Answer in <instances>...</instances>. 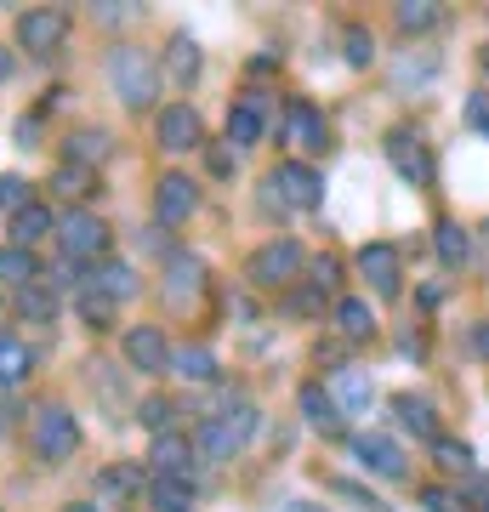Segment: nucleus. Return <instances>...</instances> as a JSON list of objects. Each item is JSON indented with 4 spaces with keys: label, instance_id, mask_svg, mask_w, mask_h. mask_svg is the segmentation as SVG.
Wrapping results in <instances>:
<instances>
[{
    "label": "nucleus",
    "instance_id": "7ed1b4c3",
    "mask_svg": "<svg viewBox=\"0 0 489 512\" xmlns=\"http://www.w3.org/2000/svg\"><path fill=\"white\" fill-rule=\"evenodd\" d=\"M57 245L69 262H103L109 256V222L91 217V211H69L57 222Z\"/></svg>",
    "mask_w": 489,
    "mask_h": 512
},
{
    "label": "nucleus",
    "instance_id": "0eeeda50",
    "mask_svg": "<svg viewBox=\"0 0 489 512\" xmlns=\"http://www.w3.org/2000/svg\"><path fill=\"white\" fill-rule=\"evenodd\" d=\"M194 211H200V183L182 177V171L160 177V188H154V217H160L165 228H177V222H188Z\"/></svg>",
    "mask_w": 489,
    "mask_h": 512
},
{
    "label": "nucleus",
    "instance_id": "f8f14e48",
    "mask_svg": "<svg viewBox=\"0 0 489 512\" xmlns=\"http://www.w3.org/2000/svg\"><path fill=\"white\" fill-rule=\"evenodd\" d=\"M126 359H131V370H143V376H160V370H171V348H165V336H160L154 325L126 330Z\"/></svg>",
    "mask_w": 489,
    "mask_h": 512
},
{
    "label": "nucleus",
    "instance_id": "4468645a",
    "mask_svg": "<svg viewBox=\"0 0 489 512\" xmlns=\"http://www.w3.org/2000/svg\"><path fill=\"white\" fill-rule=\"evenodd\" d=\"M302 416H308V427L313 433H325V439H336V433H342V404H336V393H325V387L319 382H308L302 387Z\"/></svg>",
    "mask_w": 489,
    "mask_h": 512
},
{
    "label": "nucleus",
    "instance_id": "423d86ee",
    "mask_svg": "<svg viewBox=\"0 0 489 512\" xmlns=\"http://www.w3.org/2000/svg\"><path fill=\"white\" fill-rule=\"evenodd\" d=\"M387 160L399 165V177H404V183H416V188L433 183V154H427V143H421V137H416L410 126L387 131Z\"/></svg>",
    "mask_w": 489,
    "mask_h": 512
},
{
    "label": "nucleus",
    "instance_id": "f03ea898",
    "mask_svg": "<svg viewBox=\"0 0 489 512\" xmlns=\"http://www.w3.org/2000/svg\"><path fill=\"white\" fill-rule=\"evenodd\" d=\"M302 274H308V251H302L296 239H268V245L245 262V279L262 285V291H279V285H290V279H302Z\"/></svg>",
    "mask_w": 489,
    "mask_h": 512
},
{
    "label": "nucleus",
    "instance_id": "c85d7f7f",
    "mask_svg": "<svg viewBox=\"0 0 489 512\" xmlns=\"http://www.w3.org/2000/svg\"><path fill=\"white\" fill-rule=\"evenodd\" d=\"M52 188L63 194V200H86L91 188H97V171H86V165H57V177H52Z\"/></svg>",
    "mask_w": 489,
    "mask_h": 512
},
{
    "label": "nucleus",
    "instance_id": "a18cd8bd",
    "mask_svg": "<svg viewBox=\"0 0 489 512\" xmlns=\"http://www.w3.org/2000/svg\"><path fill=\"white\" fill-rule=\"evenodd\" d=\"M12 427V399H0V433Z\"/></svg>",
    "mask_w": 489,
    "mask_h": 512
},
{
    "label": "nucleus",
    "instance_id": "412c9836",
    "mask_svg": "<svg viewBox=\"0 0 489 512\" xmlns=\"http://www.w3.org/2000/svg\"><path fill=\"white\" fill-rule=\"evenodd\" d=\"M188 456H194V444L182 439V433H160L148 461H154V473H188Z\"/></svg>",
    "mask_w": 489,
    "mask_h": 512
},
{
    "label": "nucleus",
    "instance_id": "5701e85b",
    "mask_svg": "<svg viewBox=\"0 0 489 512\" xmlns=\"http://www.w3.org/2000/svg\"><path fill=\"white\" fill-rule=\"evenodd\" d=\"M18 313L29 319V325H52V319H57V291H52V285H23V291H18Z\"/></svg>",
    "mask_w": 489,
    "mask_h": 512
},
{
    "label": "nucleus",
    "instance_id": "c9c22d12",
    "mask_svg": "<svg viewBox=\"0 0 489 512\" xmlns=\"http://www.w3.org/2000/svg\"><path fill=\"white\" fill-rule=\"evenodd\" d=\"M0 211H12V217L29 211V183L23 177H0Z\"/></svg>",
    "mask_w": 489,
    "mask_h": 512
},
{
    "label": "nucleus",
    "instance_id": "f704fd0d",
    "mask_svg": "<svg viewBox=\"0 0 489 512\" xmlns=\"http://www.w3.org/2000/svg\"><path fill=\"white\" fill-rule=\"evenodd\" d=\"M336 404H370V382L359 370H336Z\"/></svg>",
    "mask_w": 489,
    "mask_h": 512
},
{
    "label": "nucleus",
    "instance_id": "cd10ccee",
    "mask_svg": "<svg viewBox=\"0 0 489 512\" xmlns=\"http://www.w3.org/2000/svg\"><path fill=\"white\" fill-rule=\"evenodd\" d=\"M171 365H177L182 382H211V376H217V353L211 348H182V353H171Z\"/></svg>",
    "mask_w": 489,
    "mask_h": 512
},
{
    "label": "nucleus",
    "instance_id": "6ab92c4d",
    "mask_svg": "<svg viewBox=\"0 0 489 512\" xmlns=\"http://www.w3.org/2000/svg\"><path fill=\"white\" fill-rule=\"evenodd\" d=\"M330 325H336L342 342H364V336L376 330V313H370V302H359V296H342L336 313H330Z\"/></svg>",
    "mask_w": 489,
    "mask_h": 512
},
{
    "label": "nucleus",
    "instance_id": "6e6552de",
    "mask_svg": "<svg viewBox=\"0 0 489 512\" xmlns=\"http://www.w3.org/2000/svg\"><path fill=\"white\" fill-rule=\"evenodd\" d=\"M63 35H69V18H63L57 6H29V12H18V46L23 52H52V46H63Z\"/></svg>",
    "mask_w": 489,
    "mask_h": 512
},
{
    "label": "nucleus",
    "instance_id": "8fccbe9b",
    "mask_svg": "<svg viewBox=\"0 0 489 512\" xmlns=\"http://www.w3.org/2000/svg\"><path fill=\"white\" fill-rule=\"evenodd\" d=\"M484 69H489V46H484Z\"/></svg>",
    "mask_w": 489,
    "mask_h": 512
},
{
    "label": "nucleus",
    "instance_id": "09e8293b",
    "mask_svg": "<svg viewBox=\"0 0 489 512\" xmlns=\"http://www.w3.org/2000/svg\"><path fill=\"white\" fill-rule=\"evenodd\" d=\"M63 512H97V507H91V501H69Z\"/></svg>",
    "mask_w": 489,
    "mask_h": 512
},
{
    "label": "nucleus",
    "instance_id": "7c9ffc66",
    "mask_svg": "<svg viewBox=\"0 0 489 512\" xmlns=\"http://www.w3.org/2000/svg\"><path fill=\"white\" fill-rule=\"evenodd\" d=\"M171 74H177L182 86H188V80L200 74V46H194L188 35H177V40H171Z\"/></svg>",
    "mask_w": 489,
    "mask_h": 512
},
{
    "label": "nucleus",
    "instance_id": "4c0bfd02",
    "mask_svg": "<svg viewBox=\"0 0 489 512\" xmlns=\"http://www.w3.org/2000/svg\"><path fill=\"white\" fill-rule=\"evenodd\" d=\"M370 57H376V40L364 35V29H347V63H353V69H364Z\"/></svg>",
    "mask_w": 489,
    "mask_h": 512
},
{
    "label": "nucleus",
    "instance_id": "b1692460",
    "mask_svg": "<svg viewBox=\"0 0 489 512\" xmlns=\"http://www.w3.org/2000/svg\"><path fill=\"white\" fill-rule=\"evenodd\" d=\"M103 160H109V131H74V137H69V165L97 171Z\"/></svg>",
    "mask_w": 489,
    "mask_h": 512
},
{
    "label": "nucleus",
    "instance_id": "72a5a7b5",
    "mask_svg": "<svg viewBox=\"0 0 489 512\" xmlns=\"http://www.w3.org/2000/svg\"><path fill=\"white\" fill-rule=\"evenodd\" d=\"M200 262H194V256H177V262H171V302H182V291H200Z\"/></svg>",
    "mask_w": 489,
    "mask_h": 512
},
{
    "label": "nucleus",
    "instance_id": "58836bf2",
    "mask_svg": "<svg viewBox=\"0 0 489 512\" xmlns=\"http://www.w3.org/2000/svg\"><path fill=\"white\" fill-rule=\"evenodd\" d=\"M421 507H427V512H461V495H450V490H438V484H427V490H421Z\"/></svg>",
    "mask_w": 489,
    "mask_h": 512
},
{
    "label": "nucleus",
    "instance_id": "1a4fd4ad",
    "mask_svg": "<svg viewBox=\"0 0 489 512\" xmlns=\"http://www.w3.org/2000/svg\"><path fill=\"white\" fill-rule=\"evenodd\" d=\"M359 274L370 279V291H376V296H399L404 262H399L393 245H364V251H359Z\"/></svg>",
    "mask_w": 489,
    "mask_h": 512
},
{
    "label": "nucleus",
    "instance_id": "39448f33",
    "mask_svg": "<svg viewBox=\"0 0 489 512\" xmlns=\"http://www.w3.org/2000/svg\"><path fill=\"white\" fill-rule=\"evenodd\" d=\"M35 450L46 461H69L74 450H80V421H74L63 404H46L35 416Z\"/></svg>",
    "mask_w": 489,
    "mask_h": 512
},
{
    "label": "nucleus",
    "instance_id": "79ce46f5",
    "mask_svg": "<svg viewBox=\"0 0 489 512\" xmlns=\"http://www.w3.org/2000/svg\"><path fill=\"white\" fill-rule=\"evenodd\" d=\"M467 120L489 137V97H472V103H467Z\"/></svg>",
    "mask_w": 489,
    "mask_h": 512
},
{
    "label": "nucleus",
    "instance_id": "393cba45",
    "mask_svg": "<svg viewBox=\"0 0 489 512\" xmlns=\"http://www.w3.org/2000/svg\"><path fill=\"white\" fill-rule=\"evenodd\" d=\"M91 285L109 296V302H126L131 291H137V274H131L126 262H97V274H91Z\"/></svg>",
    "mask_w": 489,
    "mask_h": 512
},
{
    "label": "nucleus",
    "instance_id": "a19ab883",
    "mask_svg": "<svg viewBox=\"0 0 489 512\" xmlns=\"http://www.w3.org/2000/svg\"><path fill=\"white\" fill-rule=\"evenodd\" d=\"M467 501H472L478 512H489V478H484V473H467Z\"/></svg>",
    "mask_w": 489,
    "mask_h": 512
},
{
    "label": "nucleus",
    "instance_id": "9b49d317",
    "mask_svg": "<svg viewBox=\"0 0 489 512\" xmlns=\"http://www.w3.org/2000/svg\"><path fill=\"white\" fill-rule=\"evenodd\" d=\"M205 131H200V114L188 109V103H171V109H160V148H171V154H188V148H200Z\"/></svg>",
    "mask_w": 489,
    "mask_h": 512
},
{
    "label": "nucleus",
    "instance_id": "e433bc0d",
    "mask_svg": "<svg viewBox=\"0 0 489 512\" xmlns=\"http://www.w3.org/2000/svg\"><path fill=\"white\" fill-rule=\"evenodd\" d=\"M308 285H313L319 296L336 291V256H319V262H308Z\"/></svg>",
    "mask_w": 489,
    "mask_h": 512
},
{
    "label": "nucleus",
    "instance_id": "de8ad7c7",
    "mask_svg": "<svg viewBox=\"0 0 489 512\" xmlns=\"http://www.w3.org/2000/svg\"><path fill=\"white\" fill-rule=\"evenodd\" d=\"M285 512H325V507H313V501H290Z\"/></svg>",
    "mask_w": 489,
    "mask_h": 512
},
{
    "label": "nucleus",
    "instance_id": "dca6fc26",
    "mask_svg": "<svg viewBox=\"0 0 489 512\" xmlns=\"http://www.w3.org/2000/svg\"><path fill=\"white\" fill-rule=\"evenodd\" d=\"M148 507L154 512H188L194 507V484H188V473H154L148 478Z\"/></svg>",
    "mask_w": 489,
    "mask_h": 512
},
{
    "label": "nucleus",
    "instance_id": "ea45409f",
    "mask_svg": "<svg viewBox=\"0 0 489 512\" xmlns=\"http://www.w3.org/2000/svg\"><path fill=\"white\" fill-rule=\"evenodd\" d=\"M80 313H86L91 325H103V319H109V313H114V302H109V296H103V291H86V296H80Z\"/></svg>",
    "mask_w": 489,
    "mask_h": 512
},
{
    "label": "nucleus",
    "instance_id": "c03bdc74",
    "mask_svg": "<svg viewBox=\"0 0 489 512\" xmlns=\"http://www.w3.org/2000/svg\"><path fill=\"white\" fill-rule=\"evenodd\" d=\"M126 484H131V473H126V467H114V473L103 478V490H126Z\"/></svg>",
    "mask_w": 489,
    "mask_h": 512
},
{
    "label": "nucleus",
    "instance_id": "20e7f679",
    "mask_svg": "<svg viewBox=\"0 0 489 512\" xmlns=\"http://www.w3.org/2000/svg\"><path fill=\"white\" fill-rule=\"evenodd\" d=\"M268 188H279V200L296 205V211H319V205H325V177H319L308 160H285L268 177Z\"/></svg>",
    "mask_w": 489,
    "mask_h": 512
},
{
    "label": "nucleus",
    "instance_id": "f257e3e1",
    "mask_svg": "<svg viewBox=\"0 0 489 512\" xmlns=\"http://www.w3.org/2000/svg\"><path fill=\"white\" fill-rule=\"evenodd\" d=\"M109 80H114V97H120L126 109H148L154 92H160V69H154V57H148L143 46H114Z\"/></svg>",
    "mask_w": 489,
    "mask_h": 512
},
{
    "label": "nucleus",
    "instance_id": "37998d69",
    "mask_svg": "<svg viewBox=\"0 0 489 512\" xmlns=\"http://www.w3.org/2000/svg\"><path fill=\"white\" fill-rule=\"evenodd\" d=\"M467 348L478 353V359H489V325H472V336H467Z\"/></svg>",
    "mask_w": 489,
    "mask_h": 512
},
{
    "label": "nucleus",
    "instance_id": "49530a36",
    "mask_svg": "<svg viewBox=\"0 0 489 512\" xmlns=\"http://www.w3.org/2000/svg\"><path fill=\"white\" fill-rule=\"evenodd\" d=\"M12 69H18V63H12V57L0 52V80H12Z\"/></svg>",
    "mask_w": 489,
    "mask_h": 512
},
{
    "label": "nucleus",
    "instance_id": "f3484780",
    "mask_svg": "<svg viewBox=\"0 0 489 512\" xmlns=\"http://www.w3.org/2000/svg\"><path fill=\"white\" fill-rule=\"evenodd\" d=\"M285 137L296 148H325V120H319V109L313 103H285Z\"/></svg>",
    "mask_w": 489,
    "mask_h": 512
},
{
    "label": "nucleus",
    "instance_id": "9d476101",
    "mask_svg": "<svg viewBox=\"0 0 489 512\" xmlns=\"http://www.w3.org/2000/svg\"><path fill=\"white\" fill-rule=\"evenodd\" d=\"M353 456H359L364 473H376V478H404V450L387 433H359L353 439Z\"/></svg>",
    "mask_w": 489,
    "mask_h": 512
},
{
    "label": "nucleus",
    "instance_id": "a211bd4d",
    "mask_svg": "<svg viewBox=\"0 0 489 512\" xmlns=\"http://www.w3.org/2000/svg\"><path fill=\"white\" fill-rule=\"evenodd\" d=\"M393 410H399V421L416 433L421 444H438V439H444V433H438V410H433L427 399H416V393H399V399H393Z\"/></svg>",
    "mask_w": 489,
    "mask_h": 512
},
{
    "label": "nucleus",
    "instance_id": "aec40b11",
    "mask_svg": "<svg viewBox=\"0 0 489 512\" xmlns=\"http://www.w3.org/2000/svg\"><path fill=\"white\" fill-rule=\"evenodd\" d=\"M29 365H35V353L23 348L18 336H0V393L29 382Z\"/></svg>",
    "mask_w": 489,
    "mask_h": 512
},
{
    "label": "nucleus",
    "instance_id": "ddd939ff",
    "mask_svg": "<svg viewBox=\"0 0 489 512\" xmlns=\"http://www.w3.org/2000/svg\"><path fill=\"white\" fill-rule=\"evenodd\" d=\"M262 131H268V109H262V92L239 97L234 109H228V143H234V148H251V143H262Z\"/></svg>",
    "mask_w": 489,
    "mask_h": 512
},
{
    "label": "nucleus",
    "instance_id": "2eb2a0df",
    "mask_svg": "<svg viewBox=\"0 0 489 512\" xmlns=\"http://www.w3.org/2000/svg\"><path fill=\"white\" fill-rule=\"evenodd\" d=\"M239 450H245V444L228 433V421H222V416L200 421V433H194V456H200V461H211V467H217V461H234Z\"/></svg>",
    "mask_w": 489,
    "mask_h": 512
},
{
    "label": "nucleus",
    "instance_id": "bb28decb",
    "mask_svg": "<svg viewBox=\"0 0 489 512\" xmlns=\"http://www.w3.org/2000/svg\"><path fill=\"white\" fill-rule=\"evenodd\" d=\"M438 262H444V268H461V262H467L472 256V239H467V228H461V222H438Z\"/></svg>",
    "mask_w": 489,
    "mask_h": 512
},
{
    "label": "nucleus",
    "instance_id": "473e14b6",
    "mask_svg": "<svg viewBox=\"0 0 489 512\" xmlns=\"http://www.w3.org/2000/svg\"><path fill=\"white\" fill-rule=\"evenodd\" d=\"M137 421H143L154 439H160V433H171V399H160V393H154V399H143V404H137Z\"/></svg>",
    "mask_w": 489,
    "mask_h": 512
},
{
    "label": "nucleus",
    "instance_id": "a878e982",
    "mask_svg": "<svg viewBox=\"0 0 489 512\" xmlns=\"http://www.w3.org/2000/svg\"><path fill=\"white\" fill-rule=\"evenodd\" d=\"M46 234H52V211H46V205H29V211H18V217H12V245H23V251H29V245H40Z\"/></svg>",
    "mask_w": 489,
    "mask_h": 512
},
{
    "label": "nucleus",
    "instance_id": "4be33fe9",
    "mask_svg": "<svg viewBox=\"0 0 489 512\" xmlns=\"http://www.w3.org/2000/svg\"><path fill=\"white\" fill-rule=\"evenodd\" d=\"M0 279H6L12 291H23V285H40V262L23 251V245H6V251H0Z\"/></svg>",
    "mask_w": 489,
    "mask_h": 512
},
{
    "label": "nucleus",
    "instance_id": "c756f323",
    "mask_svg": "<svg viewBox=\"0 0 489 512\" xmlns=\"http://www.w3.org/2000/svg\"><path fill=\"white\" fill-rule=\"evenodd\" d=\"M433 23H438L433 0H404V6H399V29H404V35H427Z\"/></svg>",
    "mask_w": 489,
    "mask_h": 512
},
{
    "label": "nucleus",
    "instance_id": "2f4dec72",
    "mask_svg": "<svg viewBox=\"0 0 489 512\" xmlns=\"http://www.w3.org/2000/svg\"><path fill=\"white\" fill-rule=\"evenodd\" d=\"M433 456H438V467H444V473H461V478L472 473V450H467L461 439H438Z\"/></svg>",
    "mask_w": 489,
    "mask_h": 512
}]
</instances>
